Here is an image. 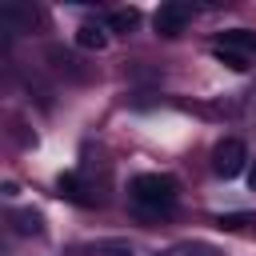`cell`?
<instances>
[{
    "instance_id": "1",
    "label": "cell",
    "mask_w": 256,
    "mask_h": 256,
    "mask_svg": "<svg viewBox=\"0 0 256 256\" xmlns=\"http://www.w3.org/2000/svg\"><path fill=\"white\" fill-rule=\"evenodd\" d=\"M176 196H180V184L164 172H144V176L132 180V200L148 212H172Z\"/></svg>"
},
{
    "instance_id": "2",
    "label": "cell",
    "mask_w": 256,
    "mask_h": 256,
    "mask_svg": "<svg viewBox=\"0 0 256 256\" xmlns=\"http://www.w3.org/2000/svg\"><path fill=\"white\" fill-rule=\"evenodd\" d=\"M244 164H248V148H244V140L224 136V140L212 148V168H216V176L232 180V176H240V172H244Z\"/></svg>"
},
{
    "instance_id": "3",
    "label": "cell",
    "mask_w": 256,
    "mask_h": 256,
    "mask_svg": "<svg viewBox=\"0 0 256 256\" xmlns=\"http://www.w3.org/2000/svg\"><path fill=\"white\" fill-rule=\"evenodd\" d=\"M188 20H192V4H180V0H172V4H160V12H156V32L160 36H180L184 28H188Z\"/></svg>"
},
{
    "instance_id": "4",
    "label": "cell",
    "mask_w": 256,
    "mask_h": 256,
    "mask_svg": "<svg viewBox=\"0 0 256 256\" xmlns=\"http://www.w3.org/2000/svg\"><path fill=\"white\" fill-rule=\"evenodd\" d=\"M160 256H224L216 244H204V240H180L172 248H164Z\"/></svg>"
},
{
    "instance_id": "5",
    "label": "cell",
    "mask_w": 256,
    "mask_h": 256,
    "mask_svg": "<svg viewBox=\"0 0 256 256\" xmlns=\"http://www.w3.org/2000/svg\"><path fill=\"white\" fill-rule=\"evenodd\" d=\"M12 228H16L20 236H40V232H44V220H40L36 208H20V212H12Z\"/></svg>"
},
{
    "instance_id": "6",
    "label": "cell",
    "mask_w": 256,
    "mask_h": 256,
    "mask_svg": "<svg viewBox=\"0 0 256 256\" xmlns=\"http://www.w3.org/2000/svg\"><path fill=\"white\" fill-rule=\"evenodd\" d=\"M220 48H228V52H256V32H248V28H232V32H220Z\"/></svg>"
},
{
    "instance_id": "7",
    "label": "cell",
    "mask_w": 256,
    "mask_h": 256,
    "mask_svg": "<svg viewBox=\"0 0 256 256\" xmlns=\"http://www.w3.org/2000/svg\"><path fill=\"white\" fill-rule=\"evenodd\" d=\"M76 44L88 48V52H100V48L108 44V32H104L100 24H84V28H76Z\"/></svg>"
},
{
    "instance_id": "8",
    "label": "cell",
    "mask_w": 256,
    "mask_h": 256,
    "mask_svg": "<svg viewBox=\"0 0 256 256\" xmlns=\"http://www.w3.org/2000/svg\"><path fill=\"white\" fill-rule=\"evenodd\" d=\"M56 188H60V196H68V200H76V204H88V196H84V180H80L76 172H64V176L56 180Z\"/></svg>"
},
{
    "instance_id": "9",
    "label": "cell",
    "mask_w": 256,
    "mask_h": 256,
    "mask_svg": "<svg viewBox=\"0 0 256 256\" xmlns=\"http://www.w3.org/2000/svg\"><path fill=\"white\" fill-rule=\"evenodd\" d=\"M136 24H140V12H136V8H116V12L108 16V28H112V32H132Z\"/></svg>"
},
{
    "instance_id": "10",
    "label": "cell",
    "mask_w": 256,
    "mask_h": 256,
    "mask_svg": "<svg viewBox=\"0 0 256 256\" xmlns=\"http://www.w3.org/2000/svg\"><path fill=\"white\" fill-rule=\"evenodd\" d=\"M88 256H136V248H132L128 240H104V244H96Z\"/></svg>"
},
{
    "instance_id": "11",
    "label": "cell",
    "mask_w": 256,
    "mask_h": 256,
    "mask_svg": "<svg viewBox=\"0 0 256 256\" xmlns=\"http://www.w3.org/2000/svg\"><path fill=\"white\" fill-rule=\"evenodd\" d=\"M216 56H220V64H228L232 72H244V68H248V60H244L240 52H228V48H216Z\"/></svg>"
},
{
    "instance_id": "12",
    "label": "cell",
    "mask_w": 256,
    "mask_h": 256,
    "mask_svg": "<svg viewBox=\"0 0 256 256\" xmlns=\"http://www.w3.org/2000/svg\"><path fill=\"white\" fill-rule=\"evenodd\" d=\"M216 224H220V228H240V224H248V216L232 212V216H216Z\"/></svg>"
},
{
    "instance_id": "13",
    "label": "cell",
    "mask_w": 256,
    "mask_h": 256,
    "mask_svg": "<svg viewBox=\"0 0 256 256\" xmlns=\"http://www.w3.org/2000/svg\"><path fill=\"white\" fill-rule=\"evenodd\" d=\"M248 188H252V192H256V164H252V168H248Z\"/></svg>"
}]
</instances>
